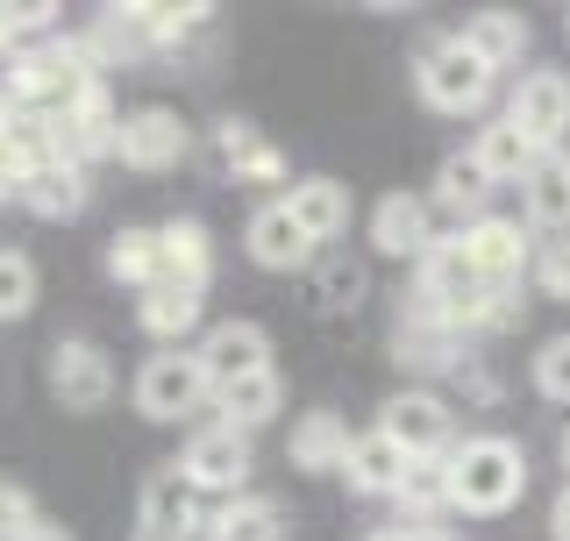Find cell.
Listing matches in <instances>:
<instances>
[{"mask_svg":"<svg viewBox=\"0 0 570 541\" xmlns=\"http://www.w3.org/2000/svg\"><path fill=\"white\" fill-rule=\"evenodd\" d=\"M528 492V449L507 435H463L450 449V513H507Z\"/></svg>","mask_w":570,"mask_h":541,"instance_id":"1","label":"cell"},{"mask_svg":"<svg viewBox=\"0 0 570 541\" xmlns=\"http://www.w3.org/2000/svg\"><path fill=\"white\" fill-rule=\"evenodd\" d=\"M499 71L478 58V50H463V36H435V43H421L414 58V94L435 107V115H485Z\"/></svg>","mask_w":570,"mask_h":541,"instance_id":"2","label":"cell"},{"mask_svg":"<svg viewBox=\"0 0 570 541\" xmlns=\"http://www.w3.org/2000/svg\"><path fill=\"white\" fill-rule=\"evenodd\" d=\"M200 406H214V385H207L200 356L193 350L142 356V371H136V413L142 421H193Z\"/></svg>","mask_w":570,"mask_h":541,"instance_id":"3","label":"cell"},{"mask_svg":"<svg viewBox=\"0 0 570 541\" xmlns=\"http://www.w3.org/2000/svg\"><path fill=\"white\" fill-rule=\"evenodd\" d=\"M178 471H186L193 492H207L214 506H222V499H236L243 484H249V435H243V427H228V421L193 427V442H186V456H178Z\"/></svg>","mask_w":570,"mask_h":541,"instance_id":"4","label":"cell"},{"mask_svg":"<svg viewBox=\"0 0 570 541\" xmlns=\"http://www.w3.org/2000/svg\"><path fill=\"white\" fill-rule=\"evenodd\" d=\"M207 513H200V492L186 484L178 463L142 478V499H136V541H200Z\"/></svg>","mask_w":570,"mask_h":541,"instance_id":"5","label":"cell"},{"mask_svg":"<svg viewBox=\"0 0 570 541\" xmlns=\"http://www.w3.org/2000/svg\"><path fill=\"white\" fill-rule=\"evenodd\" d=\"M507 115L528 129V142H534L542 157H557V150H563V136H570V71H557V65L521 71V86H513Z\"/></svg>","mask_w":570,"mask_h":541,"instance_id":"6","label":"cell"},{"mask_svg":"<svg viewBox=\"0 0 570 541\" xmlns=\"http://www.w3.org/2000/svg\"><path fill=\"white\" fill-rule=\"evenodd\" d=\"M186 150H193V129L178 121V107H129L121 115V142H115V157L129 171H171V165H186Z\"/></svg>","mask_w":570,"mask_h":541,"instance_id":"7","label":"cell"},{"mask_svg":"<svg viewBox=\"0 0 570 541\" xmlns=\"http://www.w3.org/2000/svg\"><path fill=\"white\" fill-rule=\"evenodd\" d=\"M379 435L400 442L406 456H450L456 449L450 400H435V392H392V400L379 406Z\"/></svg>","mask_w":570,"mask_h":541,"instance_id":"8","label":"cell"},{"mask_svg":"<svg viewBox=\"0 0 570 541\" xmlns=\"http://www.w3.org/2000/svg\"><path fill=\"white\" fill-rule=\"evenodd\" d=\"M193 356H200V371H207L214 392L243 385V377H257V371H278L272 364V335H264L257 321H214Z\"/></svg>","mask_w":570,"mask_h":541,"instance_id":"9","label":"cell"},{"mask_svg":"<svg viewBox=\"0 0 570 541\" xmlns=\"http://www.w3.org/2000/svg\"><path fill=\"white\" fill-rule=\"evenodd\" d=\"M463 243H471V264H478V278H485L492 293H521V278L534 270V236H528L521 222L485 214V222L463 228Z\"/></svg>","mask_w":570,"mask_h":541,"instance_id":"10","label":"cell"},{"mask_svg":"<svg viewBox=\"0 0 570 541\" xmlns=\"http://www.w3.org/2000/svg\"><path fill=\"white\" fill-rule=\"evenodd\" d=\"M50 392H58V406H71V413L107 406V392H115V364H107L100 342H86V335H58V342H50Z\"/></svg>","mask_w":570,"mask_h":541,"instance_id":"11","label":"cell"},{"mask_svg":"<svg viewBox=\"0 0 570 541\" xmlns=\"http://www.w3.org/2000/svg\"><path fill=\"white\" fill-rule=\"evenodd\" d=\"M392 356H400V371H450L456 377V364L471 350H463V335L435 314V306L406 299L400 306V328H392Z\"/></svg>","mask_w":570,"mask_h":541,"instance_id":"12","label":"cell"},{"mask_svg":"<svg viewBox=\"0 0 570 541\" xmlns=\"http://www.w3.org/2000/svg\"><path fill=\"white\" fill-rule=\"evenodd\" d=\"M50 121H58L65 165H100V157H115V142H121V107H115V94H107V79L86 100H71L65 115H50Z\"/></svg>","mask_w":570,"mask_h":541,"instance_id":"13","label":"cell"},{"mask_svg":"<svg viewBox=\"0 0 570 541\" xmlns=\"http://www.w3.org/2000/svg\"><path fill=\"white\" fill-rule=\"evenodd\" d=\"M371 249L421 264L428 249H435V200H421V193H385V200L371 207Z\"/></svg>","mask_w":570,"mask_h":541,"instance_id":"14","label":"cell"},{"mask_svg":"<svg viewBox=\"0 0 570 541\" xmlns=\"http://www.w3.org/2000/svg\"><path fill=\"white\" fill-rule=\"evenodd\" d=\"M243 249H249V264H264V270H307L314 264V243H307V228L293 222L285 200H264L257 214H249Z\"/></svg>","mask_w":570,"mask_h":541,"instance_id":"15","label":"cell"},{"mask_svg":"<svg viewBox=\"0 0 570 541\" xmlns=\"http://www.w3.org/2000/svg\"><path fill=\"white\" fill-rule=\"evenodd\" d=\"M200 314H207V285H186V278H165V285H150V293H136V321H142V335L150 342H186L193 328H200Z\"/></svg>","mask_w":570,"mask_h":541,"instance_id":"16","label":"cell"},{"mask_svg":"<svg viewBox=\"0 0 570 541\" xmlns=\"http://www.w3.org/2000/svg\"><path fill=\"white\" fill-rule=\"evenodd\" d=\"M492 186H499V178L478 165L471 150H450V157L435 165V193H428V200H435L442 214H456V228H471V222H485Z\"/></svg>","mask_w":570,"mask_h":541,"instance_id":"17","label":"cell"},{"mask_svg":"<svg viewBox=\"0 0 570 541\" xmlns=\"http://www.w3.org/2000/svg\"><path fill=\"white\" fill-rule=\"evenodd\" d=\"M86 43H94L100 71L157 58V36H150V14H142V0H136V8H100L94 22H86Z\"/></svg>","mask_w":570,"mask_h":541,"instance_id":"18","label":"cell"},{"mask_svg":"<svg viewBox=\"0 0 570 541\" xmlns=\"http://www.w3.org/2000/svg\"><path fill=\"white\" fill-rule=\"evenodd\" d=\"M521 214L542 236H570V150L542 157V165L521 178Z\"/></svg>","mask_w":570,"mask_h":541,"instance_id":"19","label":"cell"},{"mask_svg":"<svg viewBox=\"0 0 570 541\" xmlns=\"http://www.w3.org/2000/svg\"><path fill=\"white\" fill-rule=\"evenodd\" d=\"M350 427H343V413H328V406H314V413H299L293 421V442H285V463L293 471H343L350 463Z\"/></svg>","mask_w":570,"mask_h":541,"instance_id":"20","label":"cell"},{"mask_svg":"<svg viewBox=\"0 0 570 541\" xmlns=\"http://www.w3.org/2000/svg\"><path fill=\"white\" fill-rule=\"evenodd\" d=\"M86 200H94L86 165H43V171L22 178V207L36 214V222H79Z\"/></svg>","mask_w":570,"mask_h":541,"instance_id":"21","label":"cell"},{"mask_svg":"<svg viewBox=\"0 0 570 541\" xmlns=\"http://www.w3.org/2000/svg\"><path fill=\"white\" fill-rule=\"evenodd\" d=\"M214 150H222V165H228L236 186H278V178H285V157L249 129V121H236V115L214 121Z\"/></svg>","mask_w":570,"mask_h":541,"instance_id":"22","label":"cell"},{"mask_svg":"<svg viewBox=\"0 0 570 541\" xmlns=\"http://www.w3.org/2000/svg\"><path fill=\"white\" fill-rule=\"evenodd\" d=\"M200 541H285V513H278V499H264V492H236V499H222V506H207Z\"/></svg>","mask_w":570,"mask_h":541,"instance_id":"23","label":"cell"},{"mask_svg":"<svg viewBox=\"0 0 570 541\" xmlns=\"http://www.w3.org/2000/svg\"><path fill=\"white\" fill-rule=\"evenodd\" d=\"M463 36V50H478L492 71H507V65H521L528 58V43H534V29H528V14H513V8H478L471 22L456 29Z\"/></svg>","mask_w":570,"mask_h":541,"instance_id":"24","label":"cell"},{"mask_svg":"<svg viewBox=\"0 0 570 541\" xmlns=\"http://www.w3.org/2000/svg\"><path fill=\"white\" fill-rule=\"evenodd\" d=\"M285 207H293V222L307 228V243H335L350 228V193L343 178H293V193H285Z\"/></svg>","mask_w":570,"mask_h":541,"instance_id":"25","label":"cell"},{"mask_svg":"<svg viewBox=\"0 0 570 541\" xmlns=\"http://www.w3.org/2000/svg\"><path fill=\"white\" fill-rule=\"evenodd\" d=\"M406 449L400 442H385L379 427H371V435H356L350 442V463H343V478H350V492H364V499H392L400 492V478H406Z\"/></svg>","mask_w":570,"mask_h":541,"instance_id":"26","label":"cell"},{"mask_svg":"<svg viewBox=\"0 0 570 541\" xmlns=\"http://www.w3.org/2000/svg\"><path fill=\"white\" fill-rule=\"evenodd\" d=\"M471 157H478V165H485V171L499 178V186H521V178H528L534 165H542V150L528 142V129H521L513 115L485 121V129H478V142H471Z\"/></svg>","mask_w":570,"mask_h":541,"instance_id":"27","label":"cell"},{"mask_svg":"<svg viewBox=\"0 0 570 541\" xmlns=\"http://www.w3.org/2000/svg\"><path fill=\"white\" fill-rule=\"evenodd\" d=\"M107 278L136 285V293L165 285V228H115V243H107Z\"/></svg>","mask_w":570,"mask_h":541,"instance_id":"28","label":"cell"},{"mask_svg":"<svg viewBox=\"0 0 570 541\" xmlns=\"http://www.w3.org/2000/svg\"><path fill=\"white\" fill-rule=\"evenodd\" d=\"M278 406H285V377L278 371H257V377H243V385L214 392V421L243 427V435H257L264 421H278Z\"/></svg>","mask_w":570,"mask_h":541,"instance_id":"29","label":"cell"},{"mask_svg":"<svg viewBox=\"0 0 570 541\" xmlns=\"http://www.w3.org/2000/svg\"><path fill=\"white\" fill-rule=\"evenodd\" d=\"M392 506H400V520H442L450 513V456H414L406 463Z\"/></svg>","mask_w":570,"mask_h":541,"instance_id":"30","label":"cell"},{"mask_svg":"<svg viewBox=\"0 0 570 541\" xmlns=\"http://www.w3.org/2000/svg\"><path fill=\"white\" fill-rule=\"evenodd\" d=\"M165 278H186V285H207L214 278V236H207V222H193V214L165 222Z\"/></svg>","mask_w":570,"mask_h":541,"instance_id":"31","label":"cell"},{"mask_svg":"<svg viewBox=\"0 0 570 541\" xmlns=\"http://www.w3.org/2000/svg\"><path fill=\"white\" fill-rule=\"evenodd\" d=\"M314 293H321L328 314H356L364 293H371V278H364V264H350V257H321L314 264Z\"/></svg>","mask_w":570,"mask_h":541,"instance_id":"32","label":"cell"},{"mask_svg":"<svg viewBox=\"0 0 570 541\" xmlns=\"http://www.w3.org/2000/svg\"><path fill=\"white\" fill-rule=\"evenodd\" d=\"M36 306V264L22 249H0V321H22Z\"/></svg>","mask_w":570,"mask_h":541,"instance_id":"33","label":"cell"},{"mask_svg":"<svg viewBox=\"0 0 570 541\" xmlns=\"http://www.w3.org/2000/svg\"><path fill=\"white\" fill-rule=\"evenodd\" d=\"M534 392L570 406V335H549L542 350H534Z\"/></svg>","mask_w":570,"mask_h":541,"instance_id":"34","label":"cell"},{"mask_svg":"<svg viewBox=\"0 0 570 541\" xmlns=\"http://www.w3.org/2000/svg\"><path fill=\"white\" fill-rule=\"evenodd\" d=\"M534 293H549V299H570V236H542L534 243Z\"/></svg>","mask_w":570,"mask_h":541,"instance_id":"35","label":"cell"},{"mask_svg":"<svg viewBox=\"0 0 570 541\" xmlns=\"http://www.w3.org/2000/svg\"><path fill=\"white\" fill-rule=\"evenodd\" d=\"M36 528V499L14 478H0V541H22Z\"/></svg>","mask_w":570,"mask_h":541,"instance_id":"36","label":"cell"},{"mask_svg":"<svg viewBox=\"0 0 570 541\" xmlns=\"http://www.w3.org/2000/svg\"><path fill=\"white\" fill-rule=\"evenodd\" d=\"M392 534H400V541H456L450 528H442V520H400Z\"/></svg>","mask_w":570,"mask_h":541,"instance_id":"37","label":"cell"},{"mask_svg":"<svg viewBox=\"0 0 570 541\" xmlns=\"http://www.w3.org/2000/svg\"><path fill=\"white\" fill-rule=\"evenodd\" d=\"M0 200H22V171H14L8 142H0Z\"/></svg>","mask_w":570,"mask_h":541,"instance_id":"38","label":"cell"},{"mask_svg":"<svg viewBox=\"0 0 570 541\" xmlns=\"http://www.w3.org/2000/svg\"><path fill=\"white\" fill-rule=\"evenodd\" d=\"M549 534H557V541H570V484L557 492V506H549Z\"/></svg>","mask_w":570,"mask_h":541,"instance_id":"39","label":"cell"},{"mask_svg":"<svg viewBox=\"0 0 570 541\" xmlns=\"http://www.w3.org/2000/svg\"><path fill=\"white\" fill-rule=\"evenodd\" d=\"M22 541H71V534H65V528H50V520H36V528H29Z\"/></svg>","mask_w":570,"mask_h":541,"instance_id":"40","label":"cell"},{"mask_svg":"<svg viewBox=\"0 0 570 541\" xmlns=\"http://www.w3.org/2000/svg\"><path fill=\"white\" fill-rule=\"evenodd\" d=\"M563 463H570V427H563Z\"/></svg>","mask_w":570,"mask_h":541,"instance_id":"41","label":"cell"},{"mask_svg":"<svg viewBox=\"0 0 570 541\" xmlns=\"http://www.w3.org/2000/svg\"><path fill=\"white\" fill-rule=\"evenodd\" d=\"M563 29H570V14H563Z\"/></svg>","mask_w":570,"mask_h":541,"instance_id":"42","label":"cell"}]
</instances>
